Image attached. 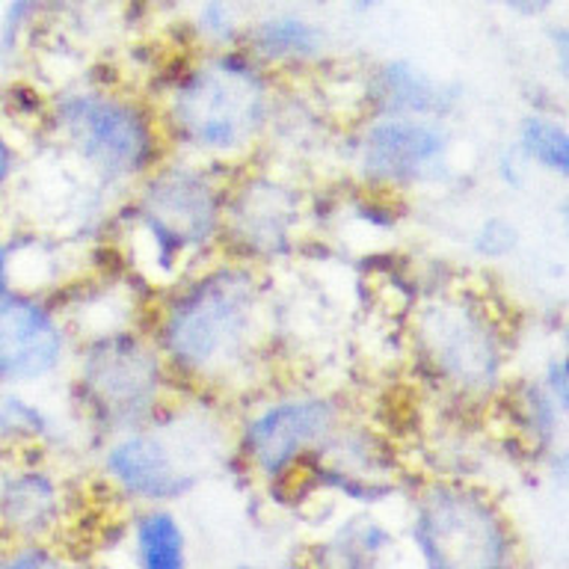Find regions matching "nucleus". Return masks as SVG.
<instances>
[{"mask_svg":"<svg viewBox=\"0 0 569 569\" xmlns=\"http://www.w3.org/2000/svg\"><path fill=\"white\" fill-rule=\"evenodd\" d=\"M240 44L273 74H293L323 66L329 33L302 12H270L243 27Z\"/></svg>","mask_w":569,"mask_h":569,"instance_id":"15","label":"nucleus"},{"mask_svg":"<svg viewBox=\"0 0 569 569\" xmlns=\"http://www.w3.org/2000/svg\"><path fill=\"white\" fill-rule=\"evenodd\" d=\"M128 551L140 569H184L190 563V537L172 505L133 507Z\"/></svg>","mask_w":569,"mask_h":569,"instance_id":"16","label":"nucleus"},{"mask_svg":"<svg viewBox=\"0 0 569 569\" xmlns=\"http://www.w3.org/2000/svg\"><path fill=\"white\" fill-rule=\"evenodd\" d=\"M71 353V327L60 309L36 291H9L0 297V382L36 386L51 380Z\"/></svg>","mask_w":569,"mask_h":569,"instance_id":"12","label":"nucleus"},{"mask_svg":"<svg viewBox=\"0 0 569 569\" xmlns=\"http://www.w3.org/2000/svg\"><path fill=\"white\" fill-rule=\"evenodd\" d=\"M347 9L353 12V16H371V12H377L380 9L382 0H345Z\"/></svg>","mask_w":569,"mask_h":569,"instance_id":"32","label":"nucleus"},{"mask_svg":"<svg viewBox=\"0 0 569 569\" xmlns=\"http://www.w3.org/2000/svg\"><path fill=\"white\" fill-rule=\"evenodd\" d=\"M69 516V489L53 469L33 460H18L0 471V537L53 540Z\"/></svg>","mask_w":569,"mask_h":569,"instance_id":"14","label":"nucleus"},{"mask_svg":"<svg viewBox=\"0 0 569 569\" xmlns=\"http://www.w3.org/2000/svg\"><path fill=\"white\" fill-rule=\"evenodd\" d=\"M563 220H567V226H569V199L563 202Z\"/></svg>","mask_w":569,"mask_h":569,"instance_id":"33","label":"nucleus"},{"mask_svg":"<svg viewBox=\"0 0 569 569\" xmlns=\"http://www.w3.org/2000/svg\"><path fill=\"white\" fill-rule=\"evenodd\" d=\"M74 403L98 439L149 425L172 403L176 377L149 332L110 327L87 332L71 353Z\"/></svg>","mask_w":569,"mask_h":569,"instance_id":"6","label":"nucleus"},{"mask_svg":"<svg viewBox=\"0 0 569 569\" xmlns=\"http://www.w3.org/2000/svg\"><path fill=\"white\" fill-rule=\"evenodd\" d=\"M154 110L172 154L238 167L273 133L279 74L240 42L202 48L178 66Z\"/></svg>","mask_w":569,"mask_h":569,"instance_id":"2","label":"nucleus"},{"mask_svg":"<svg viewBox=\"0 0 569 569\" xmlns=\"http://www.w3.org/2000/svg\"><path fill=\"white\" fill-rule=\"evenodd\" d=\"M48 122L101 190H131L169 154L154 104L116 89H62L48 101Z\"/></svg>","mask_w":569,"mask_h":569,"instance_id":"5","label":"nucleus"},{"mask_svg":"<svg viewBox=\"0 0 569 569\" xmlns=\"http://www.w3.org/2000/svg\"><path fill=\"white\" fill-rule=\"evenodd\" d=\"M60 546L53 540H16L3 542V555H0V567L9 569H51L62 567Z\"/></svg>","mask_w":569,"mask_h":569,"instance_id":"23","label":"nucleus"},{"mask_svg":"<svg viewBox=\"0 0 569 569\" xmlns=\"http://www.w3.org/2000/svg\"><path fill=\"white\" fill-rule=\"evenodd\" d=\"M57 418L36 400L24 398L18 386L0 382V453H24L57 442Z\"/></svg>","mask_w":569,"mask_h":569,"instance_id":"18","label":"nucleus"},{"mask_svg":"<svg viewBox=\"0 0 569 569\" xmlns=\"http://www.w3.org/2000/svg\"><path fill=\"white\" fill-rule=\"evenodd\" d=\"M193 30L202 48L238 44L240 36H243V24L234 16L231 0H199L193 16Z\"/></svg>","mask_w":569,"mask_h":569,"instance_id":"21","label":"nucleus"},{"mask_svg":"<svg viewBox=\"0 0 569 569\" xmlns=\"http://www.w3.org/2000/svg\"><path fill=\"white\" fill-rule=\"evenodd\" d=\"M519 247V229L507 217H487L471 234V249L480 258H507Z\"/></svg>","mask_w":569,"mask_h":569,"instance_id":"24","label":"nucleus"},{"mask_svg":"<svg viewBox=\"0 0 569 569\" xmlns=\"http://www.w3.org/2000/svg\"><path fill=\"white\" fill-rule=\"evenodd\" d=\"M362 116H418L448 122L460 110L462 89L407 57L368 66L359 80Z\"/></svg>","mask_w":569,"mask_h":569,"instance_id":"13","label":"nucleus"},{"mask_svg":"<svg viewBox=\"0 0 569 569\" xmlns=\"http://www.w3.org/2000/svg\"><path fill=\"white\" fill-rule=\"evenodd\" d=\"M551 48H555V57H558V66L563 71V78L569 83V27H558L551 30Z\"/></svg>","mask_w":569,"mask_h":569,"instance_id":"29","label":"nucleus"},{"mask_svg":"<svg viewBox=\"0 0 569 569\" xmlns=\"http://www.w3.org/2000/svg\"><path fill=\"white\" fill-rule=\"evenodd\" d=\"M409 353L421 380L457 400L475 403L501 389L505 336L469 291L433 293L412 311Z\"/></svg>","mask_w":569,"mask_h":569,"instance_id":"7","label":"nucleus"},{"mask_svg":"<svg viewBox=\"0 0 569 569\" xmlns=\"http://www.w3.org/2000/svg\"><path fill=\"white\" fill-rule=\"evenodd\" d=\"M306 220V202L291 181L273 172L231 176L222 217V252L264 267L297 249Z\"/></svg>","mask_w":569,"mask_h":569,"instance_id":"11","label":"nucleus"},{"mask_svg":"<svg viewBox=\"0 0 569 569\" xmlns=\"http://www.w3.org/2000/svg\"><path fill=\"white\" fill-rule=\"evenodd\" d=\"M498 176L505 178L507 184H522V172H519V160H516V154H505V158L498 160Z\"/></svg>","mask_w":569,"mask_h":569,"instance_id":"31","label":"nucleus"},{"mask_svg":"<svg viewBox=\"0 0 569 569\" xmlns=\"http://www.w3.org/2000/svg\"><path fill=\"white\" fill-rule=\"evenodd\" d=\"M398 546V533L371 513V507H362L356 513L345 516L332 531L318 542V563L345 569L380 567Z\"/></svg>","mask_w":569,"mask_h":569,"instance_id":"17","label":"nucleus"},{"mask_svg":"<svg viewBox=\"0 0 569 569\" xmlns=\"http://www.w3.org/2000/svg\"><path fill=\"white\" fill-rule=\"evenodd\" d=\"M27 240H3L0 243V297L9 291H21V279H18V267H21V258H24Z\"/></svg>","mask_w":569,"mask_h":569,"instance_id":"25","label":"nucleus"},{"mask_svg":"<svg viewBox=\"0 0 569 569\" xmlns=\"http://www.w3.org/2000/svg\"><path fill=\"white\" fill-rule=\"evenodd\" d=\"M347 407L338 395L318 389L276 391L258 400L231 430V453L249 478L284 487L300 478L338 427Z\"/></svg>","mask_w":569,"mask_h":569,"instance_id":"9","label":"nucleus"},{"mask_svg":"<svg viewBox=\"0 0 569 569\" xmlns=\"http://www.w3.org/2000/svg\"><path fill=\"white\" fill-rule=\"evenodd\" d=\"M226 451L229 427L169 403L149 425L101 439L98 475L131 507L176 505L202 483L213 462L226 460Z\"/></svg>","mask_w":569,"mask_h":569,"instance_id":"4","label":"nucleus"},{"mask_svg":"<svg viewBox=\"0 0 569 569\" xmlns=\"http://www.w3.org/2000/svg\"><path fill=\"white\" fill-rule=\"evenodd\" d=\"M407 540L430 569H496L516 558L513 528L501 507L457 478H433L412 489Z\"/></svg>","mask_w":569,"mask_h":569,"instance_id":"8","label":"nucleus"},{"mask_svg":"<svg viewBox=\"0 0 569 569\" xmlns=\"http://www.w3.org/2000/svg\"><path fill=\"white\" fill-rule=\"evenodd\" d=\"M451 146L442 119L362 116L347 140V163L365 190L403 193L439 184L451 169Z\"/></svg>","mask_w":569,"mask_h":569,"instance_id":"10","label":"nucleus"},{"mask_svg":"<svg viewBox=\"0 0 569 569\" xmlns=\"http://www.w3.org/2000/svg\"><path fill=\"white\" fill-rule=\"evenodd\" d=\"M487 3H501V7L513 9L519 16H540L555 0H487Z\"/></svg>","mask_w":569,"mask_h":569,"instance_id":"30","label":"nucleus"},{"mask_svg":"<svg viewBox=\"0 0 569 569\" xmlns=\"http://www.w3.org/2000/svg\"><path fill=\"white\" fill-rule=\"evenodd\" d=\"M510 412L516 430L537 448H549L558 436L560 407L540 380H528L510 391Z\"/></svg>","mask_w":569,"mask_h":569,"instance_id":"19","label":"nucleus"},{"mask_svg":"<svg viewBox=\"0 0 569 569\" xmlns=\"http://www.w3.org/2000/svg\"><path fill=\"white\" fill-rule=\"evenodd\" d=\"M549 475L555 480V487L569 492V448H558L549 457Z\"/></svg>","mask_w":569,"mask_h":569,"instance_id":"28","label":"nucleus"},{"mask_svg":"<svg viewBox=\"0 0 569 569\" xmlns=\"http://www.w3.org/2000/svg\"><path fill=\"white\" fill-rule=\"evenodd\" d=\"M149 336L181 386L208 395L247 391L270 341L264 270L226 252L208 258L163 288Z\"/></svg>","mask_w":569,"mask_h":569,"instance_id":"1","label":"nucleus"},{"mask_svg":"<svg viewBox=\"0 0 569 569\" xmlns=\"http://www.w3.org/2000/svg\"><path fill=\"white\" fill-rule=\"evenodd\" d=\"M231 176L220 163L172 154L128 193L124 238L131 258L158 288L222 252V217Z\"/></svg>","mask_w":569,"mask_h":569,"instance_id":"3","label":"nucleus"},{"mask_svg":"<svg viewBox=\"0 0 569 569\" xmlns=\"http://www.w3.org/2000/svg\"><path fill=\"white\" fill-rule=\"evenodd\" d=\"M519 154L555 176L569 178V131L549 116H528L519 124Z\"/></svg>","mask_w":569,"mask_h":569,"instance_id":"20","label":"nucleus"},{"mask_svg":"<svg viewBox=\"0 0 569 569\" xmlns=\"http://www.w3.org/2000/svg\"><path fill=\"white\" fill-rule=\"evenodd\" d=\"M540 382L546 386L555 403L560 407V412H569V356H555L546 371H542Z\"/></svg>","mask_w":569,"mask_h":569,"instance_id":"26","label":"nucleus"},{"mask_svg":"<svg viewBox=\"0 0 569 569\" xmlns=\"http://www.w3.org/2000/svg\"><path fill=\"white\" fill-rule=\"evenodd\" d=\"M48 9V0H9L0 16V57L12 60L33 33L36 21Z\"/></svg>","mask_w":569,"mask_h":569,"instance_id":"22","label":"nucleus"},{"mask_svg":"<svg viewBox=\"0 0 569 569\" xmlns=\"http://www.w3.org/2000/svg\"><path fill=\"white\" fill-rule=\"evenodd\" d=\"M16 169H18V151L16 146H12V140H9L3 122H0V193L9 187V181H12V176H16Z\"/></svg>","mask_w":569,"mask_h":569,"instance_id":"27","label":"nucleus"}]
</instances>
